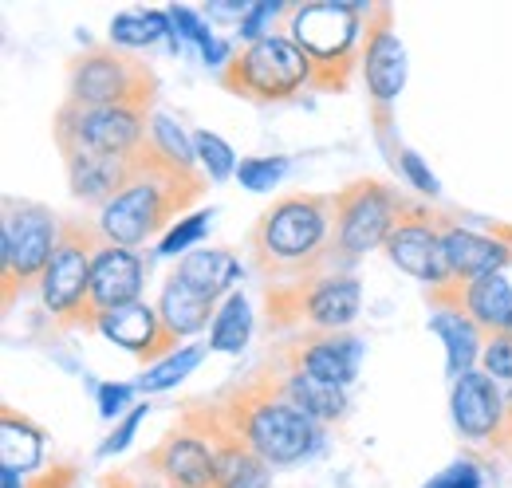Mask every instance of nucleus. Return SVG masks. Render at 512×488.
Here are the masks:
<instances>
[{"mask_svg": "<svg viewBox=\"0 0 512 488\" xmlns=\"http://www.w3.org/2000/svg\"><path fill=\"white\" fill-rule=\"evenodd\" d=\"M127 398H130V386L103 382V386H99V414H103V418H115V414L127 406Z\"/></svg>", "mask_w": 512, "mask_h": 488, "instance_id": "obj_41", "label": "nucleus"}, {"mask_svg": "<svg viewBox=\"0 0 512 488\" xmlns=\"http://www.w3.org/2000/svg\"><path fill=\"white\" fill-rule=\"evenodd\" d=\"M253 268L268 284H296L335 268L331 193H292L272 201L249 233Z\"/></svg>", "mask_w": 512, "mask_h": 488, "instance_id": "obj_1", "label": "nucleus"}, {"mask_svg": "<svg viewBox=\"0 0 512 488\" xmlns=\"http://www.w3.org/2000/svg\"><path fill=\"white\" fill-rule=\"evenodd\" d=\"M461 311L485 331V335H509L512 331V284L501 276H481L461 288Z\"/></svg>", "mask_w": 512, "mask_h": 488, "instance_id": "obj_24", "label": "nucleus"}, {"mask_svg": "<svg viewBox=\"0 0 512 488\" xmlns=\"http://www.w3.org/2000/svg\"><path fill=\"white\" fill-rule=\"evenodd\" d=\"M442 233H446V217L430 213L426 205H414V209L398 221V229L390 233V241H386L390 264H394L398 272L422 280L426 292H430V288H446L449 280H453Z\"/></svg>", "mask_w": 512, "mask_h": 488, "instance_id": "obj_13", "label": "nucleus"}, {"mask_svg": "<svg viewBox=\"0 0 512 488\" xmlns=\"http://www.w3.org/2000/svg\"><path fill=\"white\" fill-rule=\"evenodd\" d=\"M205 351L209 347H201V343H193V347H182V351H174L170 359H162L158 366H150L146 374H142V382H138V390H146V394H158V390H170L174 382H182L186 374H190L193 366L205 359Z\"/></svg>", "mask_w": 512, "mask_h": 488, "instance_id": "obj_30", "label": "nucleus"}, {"mask_svg": "<svg viewBox=\"0 0 512 488\" xmlns=\"http://www.w3.org/2000/svg\"><path fill=\"white\" fill-rule=\"evenodd\" d=\"M158 99V75L154 67L127 48L115 44H91L67 63V103L79 107H123L150 115Z\"/></svg>", "mask_w": 512, "mask_h": 488, "instance_id": "obj_5", "label": "nucleus"}, {"mask_svg": "<svg viewBox=\"0 0 512 488\" xmlns=\"http://www.w3.org/2000/svg\"><path fill=\"white\" fill-rule=\"evenodd\" d=\"M44 461V429L28 414H16L12 406L0 410V465L12 477L32 473Z\"/></svg>", "mask_w": 512, "mask_h": 488, "instance_id": "obj_26", "label": "nucleus"}, {"mask_svg": "<svg viewBox=\"0 0 512 488\" xmlns=\"http://www.w3.org/2000/svg\"><path fill=\"white\" fill-rule=\"evenodd\" d=\"M509 335H512V331H509Z\"/></svg>", "mask_w": 512, "mask_h": 488, "instance_id": "obj_46", "label": "nucleus"}, {"mask_svg": "<svg viewBox=\"0 0 512 488\" xmlns=\"http://www.w3.org/2000/svg\"><path fill=\"white\" fill-rule=\"evenodd\" d=\"M190 288H197L201 296L209 300H221V296H233V284L241 280V264L229 248H197L190 252L178 268H174Z\"/></svg>", "mask_w": 512, "mask_h": 488, "instance_id": "obj_27", "label": "nucleus"}, {"mask_svg": "<svg viewBox=\"0 0 512 488\" xmlns=\"http://www.w3.org/2000/svg\"><path fill=\"white\" fill-rule=\"evenodd\" d=\"M142 469L154 473V481L174 488H221L213 445L186 422H178L142 457Z\"/></svg>", "mask_w": 512, "mask_h": 488, "instance_id": "obj_17", "label": "nucleus"}, {"mask_svg": "<svg viewBox=\"0 0 512 488\" xmlns=\"http://www.w3.org/2000/svg\"><path fill=\"white\" fill-rule=\"evenodd\" d=\"M481 370H485L497 386H512V335H485Z\"/></svg>", "mask_w": 512, "mask_h": 488, "instance_id": "obj_34", "label": "nucleus"}, {"mask_svg": "<svg viewBox=\"0 0 512 488\" xmlns=\"http://www.w3.org/2000/svg\"><path fill=\"white\" fill-rule=\"evenodd\" d=\"M123 481H127V488H174V485H162V481H130L127 473H123Z\"/></svg>", "mask_w": 512, "mask_h": 488, "instance_id": "obj_43", "label": "nucleus"}, {"mask_svg": "<svg viewBox=\"0 0 512 488\" xmlns=\"http://www.w3.org/2000/svg\"><path fill=\"white\" fill-rule=\"evenodd\" d=\"M430 327H434V335L446 343L449 378H461L465 370H473V363H481L485 331H481V327H477L461 307H434Z\"/></svg>", "mask_w": 512, "mask_h": 488, "instance_id": "obj_25", "label": "nucleus"}, {"mask_svg": "<svg viewBox=\"0 0 512 488\" xmlns=\"http://www.w3.org/2000/svg\"><path fill=\"white\" fill-rule=\"evenodd\" d=\"M426 488H481V469L473 461H457L446 473H438Z\"/></svg>", "mask_w": 512, "mask_h": 488, "instance_id": "obj_40", "label": "nucleus"}, {"mask_svg": "<svg viewBox=\"0 0 512 488\" xmlns=\"http://www.w3.org/2000/svg\"><path fill=\"white\" fill-rule=\"evenodd\" d=\"M217 410H221L225 426L268 465H296L308 453H316V445H320V422H312L304 410H296L268 382V374L260 366L225 398H217Z\"/></svg>", "mask_w": 512, "mask_h": 488, "instance_id": "obj_3", "label": "nucleus"}, {"mask_svg": "<svg viewBox=\"0 0 512 488\" xmlns=\"http://www.w3.org/2000/svg\"><path fill=\"white\" fill-rule=\"evenodd\" d=\"M249 335H253V307H249V300L241 292H233L217 307V319L209 327V351L237 355V351H245Z\"/></svg>", "mask_w": 512, "mask_h": 488, "instance_id": "obj_28", "label": "nucleus"}, {"mask_svg": "<svg viewBox=\"0 0 512 488\" xmlns=\"http://www.w3.org/2000/svg\"><path fill=\"white\" fill-rule=\"evenodd\" d=\"M284 174H288V158H245L237 166V182L249 193H268Z\"/></svg>", "mask_w": 512, "mask_h": 488, "instance_id": "obj_33", "label": "nucleus"}, {"mask_svg": "<svg viewBox=\"0 0 512 488\" xmlns=\"http://www.w3.org/2000/svg\"><path fill=\"white\" fill-rule=\"evenodd\" d=\"M221 87L249 103H288L312 87V63L288 36H264L233 52L221 67Z\"/></svg>", "mask_w": 512, "mask_h": 488, "instance_id": "obj_10", "label": "nucleus"}, {"mask_svg": "<svg viewBox=\"0 0 512 488\" xmlns=\"http://www.w3.org/2000/svg\"><path fill=\"white\" fill-rule=\"evenodd\" d=\"M359 75L367 83V103H371V122L375 134L390 142L394 130V103L406 87V48L394 32V8L390 4H371L363 20V60Z\"/></svg>", "mask_w": 512, "mask_h": 488, "instance_id": "obj_12", "label": "nucleus"}, {"mask_svg": "<svg viewBox=\"0 0 512 488\" xmlns=\"http://www.w3.org/2000/svg\"><path fill=\"white\" fill-rule=\"evenodd\" d=\"M154 307H158L162 323H166L178 339H186V335H197V331L213 327V319H217V300L201 296V292L190 288L178 272H170V276H166V288H162V296H158V304Z\"/></svg>", "mask_w": 512, "mask_h": 488, "instance_id": "obj_23", "label": "nucleus"}, {"mask_svg": "<svg viewBox=\"0 0 512 488\" xmlns=\"http://www.w3.org/2000/svg\"><path fill=\"white\" fill-rule=\"evenodd\" d=\"M150 134H154V146H158L170 162H178V166H186V170H197V166H193V162H197V150H193V142L186 138V130L170 119V115H154V119H150Z\"/></svg>", "mask_w": 512, "mask_h": 488, "instance_id": "obj_31", "label": "nucleus"}, {"mask_svg": "<svg viewBox=\"0 0 512 488\" xmlns=\"http://www.w3.org/2000/svg\"><path fill=\"white\" fill-rule=\"evenodd\" d=\"M363 292L351 272H320L296 284H268L264 315L268 331H347L359 315Z\"/></svg>", "mask_w": 512, "mask_h": 488, "instance_id": "obj_6", "label": "nucleus"}, {"mask_svg": "<svg viewBox=\"0 0 512 488\" xmlns=\"http://www.w3.org/2000/svg\"><path fill=\"white\" fill-rule=\"evenodd\" d=\"M142 284H146V260L134 248L103 241L91 264V315L99 319L103 311L138 304Z\"/></svg>", "mask_w": 512, "mask_h": 488, "instance_id": "obj_19", "label": "nucleus"}, {"mask_svg": "<svg viewBox=\"0 0 512 488\" xmlns=\"http://www.w3.org/2000/svg\"><path fill=\"white\" fill-rule=\"evenodd\" d=\"M449 410L453 426L465 441L485 445V449H509V410H505V390L485 374V370H465L453 378L449 390Z\"/></svg>", "mask_w": 512, "mask_h": 488, "instance_id": "obj_14", "label": "nucleus"}, {"mask_svg": "<svg viewBox=\"0 0 512 488\" xmlns=\"http://www.w3.org/2000/svg\"><path fill=\"white\" fill-rule=\"evenodd\" d=\"M394 158H398V170L410 178V185H414L418 193H426V197H438V193H442L438 178H434V174L422 166V158H418L410 146H398V150H394Z\"/></svg>", "mask_w": 512, "mask_h": 488, "instance_id": "obj_36", "label": "nucleus"}, {"mask_svg": "<svg viewBox=\"0 0 512 488\" xmlns=\"http://www.w3.org/2000/svg\"><path fill=\"white\" fill-rule=\"evenodd\" d=\"M209 178L170 162L158 146L134 174V182L99 213V233L103 241L123 244V248H142L158 233H170L174 221L190 209L193 201L205 193Z\"/></svg>", "mask_w": 512, "mask_h": 488, "instance_id": "obj_2", "label": "nucleus"}, {"mask_svg": "<svg viewBox=\"0 0 512 488\" xmlns=\"http://www.w3.org/2000/svg\"><path fill=\"white\" fill-rule=\"evenodd\" d=\"M154 150V146H150ZM150 150L142 158H107V154H91V150H67L64 154V170H67V185L79 201L87 205H111L130 182L134 174L142 170V162L150 158Z\"/></svg>", "mask_w": 512, "mask_h": 488, "instance_id": "obj_20", "label": "nucleus"}, {"mask_svg": "<svg viewBox=\"0 0 512 488\" xmlns=\"http://www.w3.org/2000/svg\"><path fill=\"white\" fill-rule=\"evenodd\" d=\"M268 351L280 355L284 363L308 370L312 378H320L327 386H339V390H347L363 366V339L351 331H304Z\"/></svg>", "mask_w": 512, "mask_h": 488, "instance_id": "obj_15", "label": "nucleus"}, {"mask_svg": "<svg viewBox=\"0 0 512 488\" xmlns=\"http://www.w3.org/2000/svg\"><path fill=\"white\" fill-rule=\"evenodd\" d=\"M103 248V233L91 221L67 217L60 225V241L52 252V264L40 280V304L44 311L67 327V331H95L91 315V264L95 252Z\"/></svg>", "mask_w": 512, "mask_h": 488, "instance_id": "obj_7", "label": "nucleus"}, {"mask_svg": "<svg viewBox=\"0 0 512 488\" xmlns=\"http://www.w3.org/2000/svg\"><path fill=\"white\" fill-rule=\"evenodd\" d=\"M209 16H217V20H233V16H249V8L245 4H237V0H217L213 8H209Z\"/></svg>", "mask_w": 512, "mask_h": 488, "instance_id": "obj_42", "label": "nucleus"}, {"mask_svg": "<svg viewBox=\"0 0 512 488\" xmlns=\"http://www.w3.org/2000/svg\"><path fill=\"white\" fill-rule=\"evenodd\" d=\"M150 414V406H134V410H127V418L119 422V426L111 429V437L99 445V457H111V453H123L130 441H134V433H138V426H142V418Z\"/></svg>", "mask_w": 512, "mask_h": 488, "instance_id": "obj_38", "label": "nucleus"}, {"mask_svg": "<svg viewBox=\"0 0 512 488\" xmlns=\"http://www.w3.org/2000/svg\"><path fill=\"white\" fill-rule=\"evenodd\" d=\"M209 217H213V213H205V209H201V213H193V217H186V221H178V225L158 241V252H162V256H178V252H186V248L205 233Z\"/></svg>", "mask_w": 512, "mask_h": 488, "instance_id": "obj_35", "label": "nucleus"}, {"mask_svg": "<svg viewBox=\"0 0 512 488\" xmlns=\"http://www.w3.org/2000/svg\"><path fill=\"white\" fill-rule=\"evenodd\" d=\"M446 260L453 280L469 284V280H481V276H501L512 264V244L497 233H473L465 225H453L446 221Z\"/></svg>", "mask_w": 512, "mask_h": 488, "instance_id": "obj_22", "label": "nucleus"}, {"mask_svg": "<svg viewBox=\"0 0 512 488\" xmlns=\"http://www.w3.org/2000/svg\"><path fill=\"white\" fill-rule=\"evenodd\" d=\"M182 422L193 426L209 445H213V457H217V485L221 488H268L272 477V465L264 457H256L253 449L225 426L217 402H197L182 414Z\"/></svg>", "mask_w": 512, "mask_h": 488, "instance_id": "obj_16", "label": "nucleus"}, {"mask_svg": "<svg viewBox=\"0 0 512 488\" xmlns=\"http://www.w3.org/2000/svg\"><path fill=\"white\" fill-rule=\"evenodd\" d=\"M150 119L142 111H123V107H79L64 103L56 115V146L60 154L67 150H91L107 158H142L154 146Z\"/></svg>", "mask_w": 512, "mask_h": 488, "instance_id": "obj_11", "label": "nucleus"}, {"mask_svg": "<svg viewBox=\"0 0 512 488\" xmlns=\"http://www.w3.org/2000/svg\"><path fill=\"white\" fill-rule=\"evenodd\" d=\"M103 488H127V481H123V473H119V477H107V485Z\"/></svg>", "mask_w": 512, "mask_h": 488, "instance_id": "obj_45", "label": "nucleus"}, {"mask_svg": "<svg viewBox=\"0 0 512 488\" xmlns=\"http://www.w3.org/2000/svg\"><path fill=\"white\" fill-rule=\"evenodd\" d=\"M60 217L48 205L36 201H4V225H0V280H4V307L16 304V296L40 288L52 252L60 241Z\"/></svg>", "mask_w": 512, "mask_h": 488, "instance_id": "obj_9", "label": "nucleus"}, {"mask_svg": "<svg viewBox=\"0 0 512 488\" xmlns=\"http://www.w3.org/2000/svg\"><path fill=\"white\" fill-rule=\"evenodd\" d=\"M331 209H335V268L343 272L371 248H386L390 233L414 205L383 178H355L339 193H331Z\"/></svg>", "mask_w": 512, "mask_h": 488, "instance_id": "obj_8", "label": "nucleus"}, {"mask_svg": "<svg viewBox=\"0 0 512 488\" xmlns=\"http://www.w3.org/2000/svg\"><path fill=\"white\" fill-rule=\"evenodd\" d=\"M170 20H174L178 36H186V40H193V44L201 48V56H205V52L217 44V36L209 32V24H205L197 12H190V8H178V4H174V8H170Z\"/></svg>", "mask_w": 512, "mask_h": 488, "instance_id": "obj_37", "label": "nucleus"}, {"mask_svg": "<svg viewBox=\"0 0 512 488\" xmlns=\"http://www.w3.org/2000/svg\"><path fill=\"white\" fill-rule=\"evenodd\" d=\"M276 12H280V0H260V4H253V8H249V16L241 20V36H245L249 44L264 40V36H272V32H264V24H268Z\"/></svg>", "mask_w": 512, "mask_h": 488, "instance_id": "obj_39", "label": "nucleus"}, {"mask_svg": "<svg viewBox=\"0 0 512 488\" xmlns=\"http://www.w3.org/2000/svg\"><path fill=\"white\" fill-rule=\"evenodd\" d=\"M170 32H174L170 12H123L111 20V44L115 48H150L154 40H162Z\"/></svg>", "mask_w": 512, "mask_h": 488, "instance_id": "obj_29", "label": "nucleus"}, {"mask_svg": "<svg viewBox=\"0 0 512 488\" xmlns=\"http://www.w3.org/2000/svg\"><path fill=\"white\" fill-rule=\"evenodd\" d=\"M193 150H197V162L205 166L209 182H225L229 174H237V158H233V150H229L225 138H217L209 130H197L193 134Z\"/></svg>", "mask_w": 512, "mask_h": 488, "instance_id": "obj_32", "label": "nucleus"}, {"mask_svg": "<svg viewBox=\"0 0 512 488\" xmlns=\"http://www.w3.org/2000/svg\"><path fill=\"white\" fill-rule=\"evenodd\" d=\"M4 488H24V481H20V477H12V473H4Z\"/></svg>", "mask_w": 512, "mask_h": 488, "instance_id": "obj_44", "label": "nucleus"}, {"mask_svg": "<svg viewBox=\"0 0 512 488\" xmlns=\"http://www.w3.org/2000/svg\"><path fill=\"white\" fill-rule=\"evenodd\" d=\"M95 331L99 335H107L115 347H123L130 351L138 363H162V359H170L174 351H178V335L162 323V315H158V307L150 304H127V307H115V311H103L99 319H95Z\"/></svg>", "mask_w": 512, "mask_h": 488, "instance_id": "obj_18", "label": "nucleus"}, {"mask_svg": "<svg viewBox=\"0 0 512 488\" xmlns=\"http://www.w3.org/2000/svg\"><path fill=\"white\" fill-rule=\"evenodd\" d=\"M371 4L363 0H312L288 12V40L312 63V87L323 95H343L363 60V20Z\"/></svg>", "mask_w": 512, "mask_h": 488, "instance_id": "obj_4", "label": "nucleus"}, {"mask_svg": "<svg viewBox=\"0 0 512 488\" xmlns=\"http://www.w3.org/2000/svg\"><path fill=\"white\" fill-rule=\"evenodd\" d=\"M260 370L268 374V382L296 406V410H304L312 422H343L347 418V390H339V386H327L320 378H312L308 370H300V366L284 363L280 355H272L268 351V359L260 363Z\"/></svg>", "mask_w": 512, "mask_h": 488, "instance_id": "obj_21", "label": "nucleus"}]
</instances>
